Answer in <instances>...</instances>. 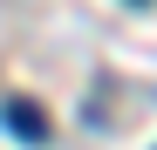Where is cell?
<instances>
[{
  "label": "cell",
  "mask_w": 157,
  "mask_h": 150,
  "mask_svg": "<svg viewBox=\"0 0 157 150\" xmlns=\"http://www.w3.org/2000/svg\"><path fill=\"white\" fill-rule=\"evenodd\" d=\"M0 130L21 137V143H48V116H41V103H28V96H7V103H0Z\"/></svg>",
  "instance_id": "obj_1"
}]
</instances>
